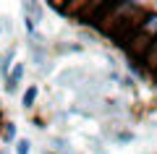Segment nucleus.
Returning a JSON list of instances; mask_svg holds the SVG:
<instances>
[{
    "label": "nucleus",
    "mask_w": 157,
    "mask_h": 154,
    "mask_svg": "<svg viewBox=\"0 0 157 154\" xmlns=\"http://www.w3.org/2000/svg\"><path fill=\"white\" fill-rule=\"evenodd\" d=\"M52 144H55V149H60V152H66V146H68L66 138H52Z\"/></svg>",
    "instance_id": "nucleus-6"
},
{
    "label": "nucleus",
    "mask_w": 157,
    "mask_h": 154,
    "mask_svg": "<svg viewBox=\"0 0 157 154\" xmlns=\"http://www.w3.org/2000/svg\"><path fill=\"white\" fill-rule=\"evenodd\" d=\"M118 141H121V144H126V141H134V133H118Z\"/></svg>",
    "instance_id": "nucleus-7"
},
{
    "label": "nucleus",
    "mask_w": 157,
    "mask_h": 154,
    "mask_svg": "<svg viewBox=\"0 0 157 154\" xmlns=\"http://www.w3.org/2000/svg\"><path fill=\"white\" fill-rule=\"evenodd\" d=\"M24 71H26V66H24V63H16V66L8 71V76L3 78V81H6V92H8V94H13V92L18 89V84H21V78H24Z\"/></svg>",
    "instance_id": "nucleus-1"
},
{
    "label": "nucleus",
    "mask_w": 157,
    "mask_h": 154,
    "mask_svg": "<svg viewBox=\"0 0 157 154\" xmlns=\"http://www.w3.org/2000/svg\"><path fill=\"white\" fill-rule=\"evenodd\" d=\"M0 115H3V112H0ZM0 126H3V123H0Z\"/></svg>",
    "instance_id": "nucleus-10"
},
{
    "label": "nucleus",
    "mask_w": 157,
    "mask_h": 154,
    "mask_svg": "<svg viewBox=\"0 0 157 154\" xmlns=\"http://www.w3.org/2000/svg\"><path fill=\"white\" fill-rule=\"evenodd\" d=\"M0 141L3 144H13L16 141V123H6L0 128Z\"/></svg>",
    "instance_id": "nucleus-3"
},
{
    "label": "nucleus",
    "mask_w": 157,
    "mask_h": 154,
    "mask_svg": "<svg viewBox=\"0 0 157 154\" xmlns=\"http://www.w3.org/2000/svg\"><path fill=\"white\" fill-rule=\"evenodd\" d=\"M21 102H24V107H26V110H32L34 102H37V86H29L26 92H24V99H21Z\"/></svg>",
    "instance_id": "nucleus-4"
},
{
    "label": "nucleus",
    "mask_w": 157,
    "mask_h": 154,
    "mask_svg": "<svg viewBox=\"0 0 157 154\" xmlns=\"http://www.w3.org/2000/svg\"><path fill=\"white\" fill-rule=\"evenodd\" d=\"M21 8H24V18H32V21H42V6L39 3H34V0H24L21 3Z\"/></svg>",
    "instance_id": "nucleus-2"
},
{
    "label": "nucleus",
    "mask_w": 157,
    "mask_h": 154,
    "mask_svg": "<svg viewBox=\"0 0 157 154\" xmlns=\"http://www.w3.org/2000/svg\"><path fill=\"white\" fill-rule=\"evenodd\" d=\"M29 152H32L29 138H16V154H29Z\"/></svg>",
    "instance_id": "nucleus-5"
},
{
    "label": "nucleus",
    "mask_w": 157,
    "mask_h": 154,
    "mask_svg": "<svg viewBox=\"0 0 157 154\" xmlns=\"http://www.w3.org/2000/svg\"><path fill=\"white\" fill-rule=\"evenodd\" d=\"M42 154H58V152H50V149H45V152H42Z\"/></svg>",
    "instance_id": "nucleus-8"
},
{
    "label": "nucleus",
    "mask_w": 157,
    "mask_h": 154,
    "mask_svg": "<svg viewBox=\"0 0 157 154\" xmlns=\"http://www.w3.org/2000/svg\"><path fill=\"white\" fill-rule=\"evenodd\" d=\"M0 154H8V152H6V149H0Z\"/></svg>",
    "instance_id": "nucleus-9"
}]
</instances>
